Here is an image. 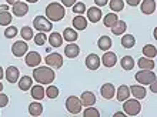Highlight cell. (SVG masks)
I'll return each instance as SVG.
<instances>
[{"mask_svg":"<svg viewBox=\"0 0 157 117\" xmlns=\"http://www.w3.org/2000/svg\"><path fill=\"white\" fill-rule=\"evenodd\" d=\"M20 36H21V39H23V40H26V42H27V40H32V39H33V36H34L33 29H32V27H27V26L21 27Z\"/></svg>","mask_w":157,"mask_h":117,"instance_id":"36","label":"cell"},{"mask_svg":"<svg viewBox=\"0 0 157 117\" xmlns=\"http://www.w3.org/2000/svg\"><path fill=\"white\" fill-rule=\"evenodd\" d=\"M150 90H151L153 93H157V81H156V80L150 83Z\"/></svg>","mask_w":157,"mask_h":117,"instance_id":"46","label":"cell"},{"mask_svg":"<svg viewBox=\"0 0 157 117\" xmlns=\"http://www.w3.org/2000/svg\"><path fill=\"white\" fill-rule=\"evenodd\" d=\"M13 20L12 13L9 10H4V12H0V26H9Z\"/></svg>","mask_w":157,"mask_h":117,"instance_id":"32","label":"cell"},{"mask_svg":"<svg viewBox=\"0 0 157 117\" xmlns=\"http://www.w3.org/2000/svg\"><path fill=\"white\" fill-rule=\"evenodd\" d=\"M4 77L9 83H17V80L20 77V71L16 66H9L4 71Z\"/></svg>","mask_w":157,"mask_h":117,"instance_id":"12","label":"cell"},{"mask_svg":"<svg viewBox=\"0 0 157 117\" xmlns=\"http://www.w3.org/2000/svg\"><path fill=\"white\" fill-rule=\"evenodd\" d=\"M19 89H20L21 92H27L32 89L33 86V79L30 77V76H23V77H19Z\"/></svg>","mask_w":157,"mask_h":117,"instance_id":"25","label":"cell"},{"mask_svg":"<svg viewBox=\"0 0 157 117\" xmlns=\"http://www.w3.org/2000/svg\"><path fill=\"white\" fill-rule=\"evenodd\" d=\"M33 40L36 43V46H44L47 42V34L43 32H39V33H36V36H33Z\"/></svg>","mask_w":157,"mask_h":117,"instance_id":"38","label":"cell"},{"mask_svg":"<svg viewBox=\"0 0 157 117\" xmlns=\"http://www.w3.org/2000/svg\"><path fill=\"white\" fill-rule=\"evenodd\" d=\"M64 14H66V12H64V6L62 3L52 2L46 7V17L50 21H60L64 17Z\"/></svg>","mask_w":157,"mask_h":117,"instance_id":"2","label":"cell"},{"mask_svg":"<svg viewBox=\"0 0 157 117\" xmlns=\"http://www.w3.org/2000/svg\"><path fill=\"white\" fill-rule=\"evenodd\" d=\"M126 2H127L128 6H132V7H136V6H139V4H140L141 0H126Z\"/></svg>","mask_w":157,"mask_h":117,"instance_id":"45","label":"cell"},{"mask_svg":"<svg viewBox=\"0 0 157 117\" xmlns=\"http://www.w3.org/2000/svg\"><path fill=\"white\" fill-rule=\"evenodd\" d=\"M27 51H29V46H27L26 40H17V42L13 43V46H12L13 56H16V57H23Z\"/></svg>","mask_w":157,"mask_h":117,"instance_id":"8","label":"cell"},{"mask_svg":"<svg viewBox=\"0 0 157 117\" xmlns=\"http://www.w3.org/2000/svg\"><path fill=\"white\" fill-rule=\"evenodd\" d=\"M140 9L143 14H153L156 12V0H141Z\"/></svg>","mask_w":157,"mask_h":117,"instance_id":"16","label":"cell"},{"mask_svg":"<svg viewBox=\"0 0 157 117\" xmlns=\"http://www.w3.org/2000/svg\"><path fill=\"white\" fill-rule=\"evenodd\" d=\"M112 44H113V42H112V39L109 37V36H101V37L97 40V46H99V49L100 50H103V51H107V50H110L112 49Z\"/></svg>","mask_w":157,"mask_h":117,"instance_id":"27","label":"cell"},{"mask_svg":"<svg viewBox=\"0 0 157 117\" xmlns=\"http://www.w3.org/2000/svg\"><path fill=\"white\" fill-rule=\"evenodd\" d=\"M82 101H80V99L76 96H70L66 99V109L69 113L71 114H78L80 111H82Z\"/></svg>","mask_w":157,"mask_h":117,"instance_id":"6","label":"cell"},{"mask_svg":"<svg viewBox=\"0 0 157 117\" xmlns=\"http://www.w3.org/2000/svg\"><path fill=\"white\" fill-rule=\"evenodd\" d=\"M139 69L140 70H153L154 66H156V63H154L153 58H149V57H140L139 58Z\"/></svg>","mask_w":157,"mask_h":117,"instance_id":"22","label":"cell"},{"mask_svg":"<svg viewBox=\"0 0 157 117\" xmlns=\"http://www.w3.org/2000/svg\"><path fill=\"white\" fill-rule=\"evenodd\" d=\"M6 2H7L9 6H13L14 3H17V2H20V0H6Z\"/></svg>","mask_w":157,"mask_h":117,"instance_id":"48","label":"cell"},{"mask_svg":"<svg viewBox=\"0 0 157 117\" xmlns=\"http://www.w3.org/2000/svg\"><path fill=\"white\" fill-rule=\"evenodd\" d=\"M114 94H116L117 100L121 101V103H123L124 100H127L128 97L132 96V94H130V89H128V86H126V84L119 86V89H117V92L114 93Z\"/></svg>","mask_w":157,"mask_h":117,"instance_id":"21","label":"cell"},{"mask_svg":"<svg viewBox=\"0 0 157 117\" xmlns=\"http://www.w3.org/2000/svg\"><path fill=\"white\" fill-rule=\"evenodd\" d=\"M71 7H73V13H75V14H84V12L87 10L86 4L83 3V2H76Z\"/></svg>","mask_w":157,"mask_h":117,"instance_id":"40","label":"cell"},{"mask_svg":"<svg viewBox=\"0 0 157 117\" xmlns=\"http://www.w3.org/2000/svg\"><path fill=\"white\" fill-rule=\"evenodd\" d=\"M107 4L110 6L112 12H114V13H119L124 9V2L123 0H109Z\"/></svg>","mask_w":157,"mask_h":117,"instance_id":"34","label":"cell"},{"mask_svg":"<svg viewBox=\"0 0 157 117\" xmlns=\"http://www.w3.org/2000/svg\"><path fill=\"white\" fill-rule=\"evenodd\" d=\"M33 79L39 84H52L56 79V73L49 66H37L33 70Z\"/></svg>","mask_w":157,"mask_h":117,"instance_id":"1","label":"cell"},{"mask_svg":"<svg viewBox=\"0 0 157 117\" xmlns=\"http://www.w3.org/2000/svg\"><path fill=\"white\" fill-rule=\"evenodd\" d=\"M7 104H9V97L0 92V107L3 109V107H6Z\"/></svg>","mask_w":157,"mask_h":117,"instance_id":"42","label":"cell"},{"mask_svg":"<svg viewBox=\"0 0 157 117\" xmlns=\"http://www.w3.org/2000/svg\"><path fill=\"white\" fill-rule=\"evenodd\" d=\"M25 2H27V3H37L39 0H25Z\"/></svg>","mask_w":157,"mask_h":117,"instance_id":"51","label":"cell"},{"mask_svg":"<svg viewBox=\"0 0 157 117\" xmlns=\"http://www.w3.org/2000/svg\"><path fill=\"white\" fill-rule=\"evenodd\" d=\"M4 10H9V4H0V12H4Z\"/></svg>","mask_w":157,"mask_h":117,"instance_id":"47","label":"cell"},{"mask_svg":"<svg viewBox=\"0 0 157 117\" xmlns=\"http://www.w3.org/2000/svg\"><path fill=\"white\" fill-rule=\"evenodd\" d=\"M100 64H101L100 57L96 53H91V55H89L86 57V67L89 70H97L100 67Z\"/></svg>","mask_w":157,"mask_h":117,"instance_id":"17","label":"cell"},{"mask_svg":"<svg viewBox=\"0 0 157 117\" xmlns=\"http://www.w3.org/2000/svg\"><path fill=\"white\" fill-rule=\"evenodd\" d=\"M117 20H119V16H117V13L112 12V13H109V14H106V16H104L103 23H104V26H106V27H112V26L114 25Z\"/></svg>","mask_w":157,"mask_h":117,"instance_id":"33","label":"cell"},{"mask_svg":"<svg viewBox=\"0 0 157 117\" xmlns=\"http://www.w3.org/2000/svg\"><path fill=\"white\" fill-rule=\"evenodd\" d=\"M114 93H116V87L113 86L112 83H104L101 87H100V94L103 99L106 100H110L114 97Z\"/></svg>","mask_w":157,"mask_h":117,"instance_id":"14","label":"cell"},{"mask_svg":"<svg viewBox=\"0 0 157 117\" xmlns=\"http://www.w3.org/2000/svg\"><path fill=\"white\" fill-rule=\"evenodd\" d=\"M80 53V47L76 44L75 42L73 43H69L66 47H64V56L69 58H76Z\"/></svg>","mask_w":157,"mask_h":117,"instance_id":"20","label":"cell"},{"mask_svg":"<svg viewBox=\"0 0 157 117\" xmlns=\"http://www.w3.org/2000/svg\"><path fill=\"white\" fill-rule=\"evenodd\" d=\"M86 13H87V20L91 21V23H99L101 20V17H103V13H101L100 7H97V6L87 9Z\"/></svg>","mask_w":157,"mask_h":117,"instance_id":"10","label":"cell"},{"mask_svg":"<svg viewBox=\"0 0 157 117\" xmlns=\"http://www.w3.org/2000/svg\"><path fill=\"white\" fill-rule=\"evenodd\" d=\"M29 113H30V116H33V117L40 116V114L43 113V106H41V103H39L37 100H34L33 103H30L29 104Z\"/></svg>","mask_w":157,"mask_h":117,"instance_id":"29","label":"cell"},{"mask_svg":"<svg viewBox=\"0 0 157 117\" xmlns=\"http://www.w3.org/2000/svg\"><path fill=\"white\" fill-rule=\"evenodd\" d=\"M120 64H121V67H123V70H133L134 69V66H136V62H134V58L132 57V56H124L121 60H120Z\"/></svg>","mask_w":157,"mask_h":117,"instance_id":"30","label":"cell"},{"mask_svg":"<svg viewBox=\"0 0 157 117\" xmlns=\"http://www.w3.org/2000/svg\"><path fill=\"white\" fill-rule=\"evenodd\" d=\"M16 36H17V27L9 25L7 27H6V30H4V37L6 39H13V37H16Z\"/></svg>","mask_w":157,"mask_h":117,"instance_id":"41","label":"cell"},{"mask_svg":"<svg viewBox=\"0 0 157 117\" xmlns=\"http://www.w3.org/2000/svg\"><path fill=\"white\" fill-rule=\"evenodd\" d=\"M114 116H117V117H123V116H126V113H124V111H116V113H114Z\"/></svg>","mask_w":157,"mask_h":117,"instance_id":"49","label":"cell"},{"mask_svg":"<svg viewBox=\"0 0 157 117\" xmlns=\"http://www.w3.org/2000/svg\"><path fill=\"white\" fill-rule=\"evenodd\" d=\"M60 2H62V4L64 6V7H71L77 0H60Z\"/></svg>","mask_w":157,"mask_h":117,"instance_id":"43","label":"cell"},{"mask_svg":"<svg viewBox=\"0 0 157 117\" xmlns=\"http://www.w3.org/2000/svg\"><path fill=\"white\" fill-rule=\"evenodd\" d=\"M134 79L137 80V83L143 84V86H147V84H150L151 81H154V80L157 79V76H156V73L151 70H140L136 73Z\"/></svg>","mask_w":157,"mask_h":117,"instance_id":"5","label":"cell"},{"mask_svg":"<svg viewBox=\"0 0 157 117\" xmlns=\"http://www.w3.org/2000/svg\"><path fill=\"white\" fill-rule=\"evenodd\" d=\"M44 93L49 99H56L60 92H59V87H56L54 84H50V86H47V89H44Z\"/></svg>","mask_w":157,"mask_h":117,"instance_id":"37","label":"cell"},{"mask_svg":"<svg viewBox=\"0 0 157 117\" xmlns=\"http://www.w3.org/2000/svg\"><path fill=\"white\" fill-rule=\"evenodd\" d=\"M83 116L84 117H100V111L96 107H93V106H89V107L84 109Z\"/></svg>","mask_w":157,"mask_h":117,"instance_id":"39","label":"cell"},{"mask_svg":"<svg viewBox=\"0 0 157 117\" xmlns=\"http://www.w3.org/2000/svg\"><path fill=\"white\" fill-rule=\"evenodd\" d=\"M46 66L52 67V69H60L63 66V56L59 53H49L44 58Z\"/></svg>","mask_w":157,"mask_h":117,"instance_id":"7","label":"cell"},{"mask_svg":"<svg viewBox=\"0 0 157 117\" xmlns=\"http://www.w3.org/2000/svg\"><path fill=\"white\" fill-rule=\"evenodd\" d=\"M100 62H101V64H103L104 67H114L117 63V55L116 53H113V51H104L103 57L100 58Z\"/></svg>","mask_w":157,"mask_h":117,"instance_id":"11","label":"cell"},{"mask_svg":"<svg viewBox=\"0 0 157 117\" xmlns=\"http://www.w3.org/2000/svg\"><path fill=\"white\" fill-rule=\"evenodd\" d=\"M47 40H49L50 46L54 47V49H57V47H60L63 44V36L59 32H53V33H50V36L47 37Z\"/></svg>","mask_w":157,"mask_h":117,"instance_id":"23","label":"cell"},{"mask_svg":"<svg viewBox=\"0 0 157 117\" xmlns=\"http://www.w3.org/2000/svg\"><path fill=\"white\" fill-rule=\"evenodd\" d=\"M87 27V19L83 14H77L73 19V29L75 30H86Z\"/></svg>","mask_w":157,"mask_h":117,"instance_id":"24","label":"cell"},{"mask_svg":"<svg viewBox=\"0 0 157 117\" xmlns=\"http://www.w3.org/2000/svg\"><path fill=\"white\" fill-rule=\"evenodd\" d=\"M121 36H123V37H121V46H123L124 49H132V47H134L136 39H134L133 34H121Z\"/></svg>","mask_w":157,"mask_h":117,"instance_id":"31","label":"cell"},{"mask_svg":"<svg viewBox=\"0 0 157 117\" xmlns=\"http://www.w3.org/2000/svg\"><path fill=\"white\" fill-rule=\"evenodd\" d=\"M26 57H25V62H26V64L29 67H37V66H40V63H41V56H40V53H37V51H27L26 53Z\"/></svg>","mask_w":157,"mask_h":117,"instance_id":"9","label":"cell"},{"mask_svg":"<svg viewBox=\"0 0 157 117\" xmlns=\"http://www.w3.org/2000/svg\"><path fill=\"white\" fill-rule=\"evenodd\" d=\"M112 29V33L116 34V36H121V34L126 33V30H127V25H126V21L123 20H117L114 25L110 27Z\"/></svg>","mask_w":157,"mask_h":117,"instance_id":"26","label":"cell"},{"mask_svg":"<svg viewBox=\"0 0 157 117\" xmlns=\"http://www.w3.org/2000/svg\"><path fill=\"white\" fill-rule=\"evenodd\" d=\"M63 40H66V42H69V43H73V42H76L78 39V36H77V30H75V29H71V27H67V29H64V32H63Z\"/></svg>","mask_w":157,"mask_h":117,"instance_id":"28","label":"cell"},{"mask_svg":"<svg viewBox=\"0 0 157 117\" xmlns=\"http://www.w3.org/2000/svg\"><path fill=\"white\" fill-rule=\"evenodd\" d=\"M109 3V0H94V4L97 7H104Z\"/></svg>","mask_w":157,"mask_h":117,"instance_id":"44","label":"cell"},{"mask_svg":"<svg viewBox=\"0 0 157 117\" xmlns=\"http://www.w3.org/2000/svg\"><path fill=\"white\" fill-rule=\"evenodd\" d=\"M0 92H3V84H2V81H0Z\"/></svg>","mask_w":157,"mask_h":117,"instance_id":"52","label":"cell"},{"mask_svg":"<svg viewBox=\"0 0 157 117\" xmlns=\"http://www.w3.org/2000/svg\"><path fill=\"white\" fill-rule=\"evenodd\" d=\"M3 77H4V70L2 69V66H0V80L3 79Z\"/></svg>","mask_w":157,"mask_h":117,"instance_id":"50","label":"cell"},{"mask_svg":"<svg viewBox=\"0 0 157 117\" xmlns=\"http://www.w3.org/2000/svg\"><path fill=\"white\" fill-rule=\"evenodd\" d=\"M123 111L126 113V116H137L141 111L140 100H137L134 97L133 99L128 97L127 100L123 101Z\"/></svg>","mask_w":157,"mask_h":117,"instance_id":"3","label":"cell"},{"mask_svg":"<svg viewBox=\"0 0 157 117\" xmlns=\"http://www.w3.org/2000/svg\"><path fill=\"white\" fill-rule=\"evenodd\" d=\"M12 7H13V14L17 17L26 16L27 12H29V4L25 3V2H17V3L13 4Z\"/></svg>","mask_w":157,"mask_h":117,"instance_id":"15","label":"cell"},{"mask_svg":"<svg viewBox=\"0 0 157 117\" xmlns=\"http://www.w3.org/2000/svg\"><path fill=\"white\" fill-rule=\"evenodd\" d=\"M30 96L33 97L34 100H43L46 97V93H44V87H43V84H36V86H32L30 89Z\"/></svg>","mask_w":157,"mask_h":117,"instance_id":"18","label":"cell"},{"mask_svg":"<svg viewBox=\"0 0 157 117\" xmlns=\"http://www.w3.org/2000/svg\"><path fill=\"white\" fill-rule=\"evenodd\" d=\"M53 21H50L46 16H37L34 17L33 20V27L37 32H43V33H47V32H52L53 29Z\"/></svg>","mask_w":157,"mask_h":117,"instance_id":"4","label":"cell"},{"mask_svg":"<svg viewBox=\"0 0 157 117\" xmlns=\"http://www.w3.org/2000/svg\"><path fill=\"white\" fill-rule=\"evenodd\" d=\"M143 55H144V57L154 58V57L157 56V49H156V46H153V44H146V46L143 47Z\"/></svg>","mask_w":157,"mask_h":117,"instance_id":"35","label":"cell"},{"mask_svg":"<svg viewBox=\"0 0 157 117\" xmlns=\"http://www.w3.org/2000/svg\"><path fill=\"white\" fill-rule=\"evenodd\" d=\"M80 101H82V104L84 107H89V106H94L96 103V96L93 92H83L82 96L78 97Z\"/></svg>","mask_w":157,"mask_h":117,"instance_id":"19","label":"cell"},{"mask_svg":"<svg viewBox=\"0 0 157 117\" xmlns=\"http://www.w3.org/2000/svg\"><path fill=\"white\" fill-rule=\"evenodd\" d=\"M128 89H130V94L134 99H137V100H143L146 97V94H147V90H146V87L143 84H134V86H132Z\"/></svg>","mask_w":157,"mask_h":117,"instance_id":"13","label":"cell"}]
</instances>
